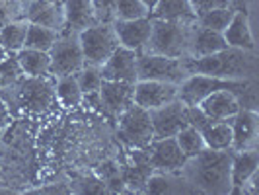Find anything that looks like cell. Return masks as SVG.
Segmentation results:
<instances>
[{"label": "cell", "instance_id": "6da1fadb", "mask_svg": "<svg viewBox=\"0 0 259 195\" xmlns=\"http://www.w3.org/2000/svg\"><path fill=\"white\" fill-rule=\"evenodd\" d=\"M185 68L189 74H207L228 80H255L257 57L255 51L226 47L207 57L185 59Z\"/></svg>", "mask_w": 259, "mask_h": 195}, {"label": "cell", "instance_id": "7a4b0ae2", "mask_svg": "<svg viewBox=\"0 0 259 195\" xmlns=\"http://www.w3.org/2000/svg\"><path fill=\"white\" fill-rule=\"evenodd\" d=\"M230 160L232 150L205 148L193 158H187L182 172H185L187 182L205 193H230Z\"/></svg>", "mask_w": 259, "mask_h": 195}, {"label": "cell", "instance_id": "3957f363", "mask_svg": "<svg viewBox=\"0 0 259 195\" xmlns=\"http://www.w3.org/2000/svg\"><path fill=\"white\" fill-rule=\"evenodd\" d=\"M150 20H152L150 37L141 53L164 55V57H171V59H187L189 31H191L195 20L193 22L160 20V18H150Z\"/></svg>", "mask_w": 259, "mask_h": 195}, {"label": "cell", "instance_id": "277c9868", "mask_svg": "<svg viewBox=\"0 0 259 195\" xmlns=\"http://www.w3.org/2000/svg\"><path fill=\"white\" fill-rule=\"evenodd\" d=\"M78 41L84 55V65L100 66L111 57L119 47V39L113 29V24H94L78 33Z\"/></svg>", "mask_w": 259, "mask_h": 195}, {"label": "cell", "instance_id": "5b68a950", "mask_svg": "<svg viewBox=\"0 0 259 195\" xmlns=\"http://www.w3.org/2000/svg\"><path fill=\"white\" fill-rule=\"evenodd\" d=\"M187 76L189 72L185 68V59H171L150 53L137 55V80H158L180 86Z\"/></svg>", "mask_w": 259, "mask_h": 195}, {"label": "cell", "instance_id": "8992f818", "mask_svg": "<svg viewBox=\"0 0 259 195\" xmlns=\"http://www.w3.org/2000/svg\"><path fill=\"white\" fill-rule=\"evenodd\" d=\"M49 76H72L84 66V55L78 41V33H61L49 49Z\"/></svg>", "mask_w": 259, "mask_h": 195}, {"label": "cell", "instance_id": "52a82bcc", "mask_svg": "<svg viewBox=\"0 0 259 195\" xmlns=\"http://www.w3.org/2000/svg\"><path fill=\"white\" fill-rule=\"evenodd\" d=\"M10 88L16 90V104L35 113L51 109V105L57 102L55 84H51L47 76H22Z\"/></svg>", "mask_w": 259, "mask_h": 195}, {"label": "cell", "instance_id": "ba28073f", "mask_svg": "<svg viewBox=\"0 0 259 195\" xmlns=\"http://www.w3.org/2000/svg\"><path fill=\"white\" fill-rule=\"evenodd\" d=\"M119 137L133 148H146L154 141L150 113L135 102L119 115Z\"/></svg>", "mask_w": 259, "mask_h": 195}, {"label": "cell", "instance_id": "9c48e42d", "mask_svg": "<svg viewBox=\"0 0 259 195\" xmlns=\"http://www.w3.org/2000/svg\"><path fill=\"white\" fill-rule=\"evenodd\" d=\"M148 113H150V121H152L154 139L176 137L180 131L189 125L187 105L183 104L180 98H176L174 102L162 105V107H156Z\"/></svg>", "mask_w": 259, "mask_h": 195}, {"label": "cell", "instance_id": "30bf717a", "mask_svg": "<svg viewBox=\"0 0 259 195\" xmlns=\"http://www.w3.org/2000/svg\"><path fill=\"white\" fill-rule=\"evenodd\" d=\"M178 98V84L158 82V80H137L133 86V102L152 111L156 107L169 104Z\"/></svg>", "mask_w": 259, "mask_h": 195}, {"label": "cell", "instance_id": "8fae6325", "mask_svg": "<svg viewBox=\"0 0 259 195\" xmlns=\"http://www.w3.org/2000/svg\"><path fill=\"white\" fill-rule=\"evenodd\" d=\"M150 166L152 170H160V172H168V174H176L182 172L187 158L183 156L182 148L176 143V137H166V139H154L150 143Z\"/></svg>", "mask_w": 259, "mask_h": 195}, {"label": "cell", "instance_id": "7c38bea8", "mask_svg": "<svg viewBox=\"0 0 259 195\" xmlns=\"http://www.w3.org/2000/svg\"><path fill=\"white\" fill-rule=\"evenodd\" d=\"M137 55L139 53L127 49V47H117L111 53V57L100 66V74L104 80H117V82H137Z\"/></svg>", "mask_w": 259, "mask_h": 195}, {"label": "cell", "instance_id": "4fadbf2b", "mask_svg": "<svg viewBox=\"0 0 259 195\" xmlns=\"http://www.w3.org/2000/svg\"><path fill=\"white\" fill-rule=\"evenodd\" d=\"M232 127V150L255 148L259 129V115L255 109L240 107V111L230 121Z\"/></svg>", "mask_w": 259, "mask_h": 195}, {"label": "cell", "instance_id": "5bb4252c", "mask_svg": "<svg viewBox=\"0 0 259 195\" xmlns=\"http://www.w3.org/2000/svg\"><path fill=\"white\" fill-rule=\"evenodd\" d=\"M113 29H115L121 47H127V49L141 53L144 49L148 37H150L152 20H150V16L137 18V20H115Z\"/></svg>", "mask_w": 259, "mask_h": 195}, {"label": "cell", "instance_id": "9a60e30c", "mask_svg": "<svg viewBox=\"0 0 259 195\" xmlns=\"http://www.w3.org/2000/svg\"><path fill=\"white\" fill-rule=\"evenodd\" d=\"M133 86L131 82H117V80H102L100 86V100L102 109L109 115L119 117L131 104H133Z\"/></svg>", "mask_w": 259, "mask_h": 195}, {"label": "cell", "instance_id": "2e32d148", "mask_svg": "<svg viewBox=\"0 0 259 195\" xmlns=\"http://www.w3.org/2000/svg\"><path fill=\"white\" fill-rule=\"evenodd\" d=\"M226 41L222 37V33L212 31L207 27L199 26L197 20L191 26L189 31V43H187V59H197V57H207L212 53H219L226 49Z\"/></svg>", "mask_w": 259, "mask_h": 195}, {"label": "cell", "instance_id": "e0dca14e", "mask_svg": "<svg viewBox=\"0 0 259 195\" xmlns=\"http://www.w3.org/2000/svg\"><path fill=\"white\" fill-rule=\"evenodd\" d=\"M98 24L90 0H65L63 2V29L61 33H80L82 29Z\"/></svg>", "mask_w": 259, "mask_h": 195}, {"label": "cell", "instance_id": "ac0fdd59", "mask_svg": "<svg viewBox=\"0 0 259 195\" xmlns=\"http://www.w3.org/2000/svg\"><path fill=\"white\" fill-rule=\"evenodd\" d=\"M199 107L210 121H232V117L240 111V102L232 90H217L207 96Z\"/></svg>", "mask_w": 259, "mask_h": 195}, {"label": "cell", "instance_id": "d6986e66", "mask_svg": "<svg viewBox=\"0 0 259 195\" xmlns=\"http://www.w3.org/2000/svg\"><path fill=\"white\" fill-rule=\"evenodd\" d=\"M257 168H259L257 148L232 150V160H230L232 191H240L253 176H257Z\"/></svg>", "mask_w": 259, "mask_h": 195}, {"label": "cell", "instance_id": "ffe728a7", "mask_svg": "<svg viewBox=\"0 0 259 195\" xmlns=\"http://www.w3.org/2000/svg\"><path fill=\"white\" fill-rule=\"evenodd\" d=\"M26 20L29 24L63 29V2L61 0H31L26 8Z\"/></svg>", "mask_w": 259, "mask_h": 195}, {"label": "cell", "instance_id": "44dd1931", "mask_svg": "<svg viewBox=\"0 0 259 195\" xmlns=\"http://www.w3.org/2000/svg\"><path fill=\"white\" fill-rule=\"evenodd\" d=\"M222 37L228 47H238L246 51H255V39L249 26V14L234 10V16L228 27L222 31Z\"/></svg>", "mask_w": 259, "mask_h": 195}, {"label": "cell", "instance_id": "7402d4cb", "mask_svg": "<svg viewBox=\"0 0 259 195\" xmlns=\"http://www.w3.org/2000/svg\"><path fill=\"white\" fill-rule=\"evenodd\" d=\"M16 59L20 63V68L24 72V76H49V53L39 51V49H29L22 47L16 53Z\"/></svg>", "mask_w": 259, "mask_h": 195}, {"label": "cell", "instance_id": "603a6c76", "mask_svg": "<svg viewBox=\"0 0 259 195\" xmlns=\"http://www.w3.org/2000/svg\"><path fill=\"white\" fill-rule=\"evenodd\" d=\"M207 148L212 150H232V127L230 121H210L201 129Z\"/></svg>", "mask_w": 259, "mask_h": 195}, {"label": "cell", "instance_id": "cb8c5ba5", "mask_svg": "<svg viewBox=\"0 0 259 195\" xmlns=\"http://www.w3.org/2000/svg\"><path fill=\"white\" fill-rule=\"evenodd\" d=\"M150 18L182 20V22H193V20H197L189 0H158L154 10L150 12Z\"/></svg>", "mask_w": 259, "mask_h": 195}, {"label": "cell", "instance_id": "d4e9b609", "mask_svg": "<svg viewBox=\"0 0 259 195\" xmlns=\"http://www.w3.org/2000/svg\"><path fill=\"white\" fill-rule=\"evenodd\" d=\"M59 35H61V31H57V29L39 26V24H29V22H27V31H26V39H24V47L49 53V49L53 47V43L59 39Z\"/></svg>", "mask_w": 259, "mask_h": 195}, {"label": "cell", "instance_id": "484cf974", "mask_svg": "<svg viewBox=\"0 0 259 195\" xmlns=\"http://www.w3.org/2000/svg\"><path fill=\"white\" fill-rule=\"evenodd\" d=\"M27 31V20H14L0 26V45L6 53H18L24 47V39Z\"/></svg>", "mask_w": 259, "mask_h": 195}, {"label": "cell", "instance_id": "4316f807", "mask_svg": "<svg viewBox=\"0 0 259 195\" xmlns=\"http://www.w3.org/2000/svg\"><path fill=\"white\" fill-rule=\"evenodd\" d=\"M82 90L78 86L76 76H61L55 82V98L63 107H76L82 104Z\"/></svg>", "mask_w": 259, "mask_h": 195}, {"label": "cell", "instance_id": "83f0119b", "mask_svg": "<svg viewBox=\"0 0 259 195\" xmlns=\"http://www.w3.org/2000/svg\"><path fill=\"white\" fill-rule=\"evenodd\" d=\"M176 143H178V146L182 148V152L185 158H193V156H197L201 150L207 148V146H205V141H203L201 131L191 127V125H187L185 129H182L178 135H176Z\"/></svg>", "mask_w": 259, "mask_h": 195}, {"label": "cell", "instance_id": "f1b7e54d", "mask_svg": "<svg viewBox=\"0 0 259 195\" xmlns=\"http://www.w3.org/2000/svg\"><path fill=\"white\" fill-rule=\"evenodd\" d=\"M232 16H234V8H230V6L212 8V10H208V12L197 16V24L203 27H207V29H212V31L222 33V31L228 27L230 20H232Z\"/></svg>", "mask_w": 259, "mask_h": 195}, {"label": "cell", "instance_id": "f546056e", "mask_svg": "<svg viewBox=\"0 0 259 195\" xmlns=\"http://www.w3.org/2000/svg\"><path fill=\"white\" fill-rule=\"evenodd\" d=\"M22 76H24V72H22L20 63L16 59V53H8L0 61V90L14 86Z\"/></svg>", "mask_w": 259, "mask_h": 195}, {"label": "cell", "instance_id": "4dcf8cb0", "mask_svg": "<svg viewBox=\"0 0 259 195\" xmlns=\"http://www.w3.org/2000/svg\"><path fill=\"white\" fill-rule=\"evenodd\" d=\"M146 16H150V10L146 8L143 0H117L115 20H137Z\"/></svg>", "mask_w": 259, "mask_h": 195}, {"label": "cell", "instance_id": "1f68e13d", "mask_svg": "<svg viewBox=\"0 0 259 195\" xmlns=\"http://www.w3.org/2000/svg\"><path fill=\"white\" fill-rule=\"evenodd\" d=\"M76 82L80 86L82 94H92V92H98L100 86H102V74H100V68L98 66H90V65H84L76 74Z\"/></svg>", "mask_w": 259, "mask_h": 195}, {"label": "cell", "instance_id": "d6a6232c", "mask_svg": "<svg viewBox=\"0 0 259 195\" xmlns=\"http://www.w3.org/2000/svg\"><path fill=\"white\" fill-rule=\"evenodd\" d=\"M94 16L100 24H113L117 0H90Z\"/></svg>", "mask_w": 259, "mask_h": 195}, {"label": "cell", "instance_id": "836d02e7", "mask_svg": "<svg viewBox=\"0 0 259 195\" xmlns=\"http://www.w3.org/2000/svg\"><path fill=\"white\" fill-rule=\"evenodd\" d=\"M171 189V182L166 174H154L146 180V191L150 193H166Z\"/></svg>", "mask_w": 259, "mask_h": 195}, {"label": "cell", "instance_id": "e575fe53", "mask_svg": "<svg viewBox=\"0 0 259 195\" xmlns=\"http://www.w3.org/2000/svg\"><path fill=\"white\" fill-rule=\"evenodd\" d=\"M189 4H191V8H193L195 18H197V16H201V14L208 12V10H212V8H224V6H230V2H228V0H189ZM230 8H232V6H230Z\"/></svg>", "mask_w": 259, "mask_h": 195}, {"label": "cell", "instance_id": "d590c367", "mask_svg": "<svg viewBox=\"0 0 259 195\" xmlns=\"http://www.w3.org/2000/svg\"><path fill=\"white\" fill-rule=\"evenodd\" d=\"M228 2H230V6H232L234 10L249 14V2H251V0H228Z\"/></svg>", "mask_w": 259, "mask_h": 195}, {"label": "cell", "instance_id": "8d00e7d4", "mask_svg": "<svg viewBox=\"0 0 259 195\" xmlns=\"http://www.w3.org/2000/svg\"><path fill=\"white\" fill-rule=\"evenodd\" d=\"M4 119H6V105L0 102V127L4 125Z\"/></svg>", "mask_w": 259, "mask_h": 195}, {"label": "cell", "instance_id": "74e56055", "mask_svg": "<svg viewBox=\"0 0 259 195\" xmlns=\"http://www.w3.org/2000/svg\"><path fill=\"white\" fill-rule=\"evenodd\" d=\"M143 2H144V4H146V8H148L150 12L154 10V6H156V4H158V0H143Z\"/></svg>", "mask_w": 259, "mask_h": 195}, {"label": "cell", "instance_id": "f35d334b", "mask_svg": "<svg viewBox=\"0 0 259 195\" xmlns=\"http://www.w3.org/2000/svg\"><path fill=\"white\" fill-rule=\"evenodd\" d=\"M6 55H8V53H6V49H4V47H2V45H0V61H2V59H4V57H6Z\"/></svg>", "mask_w": 259, "mask_h": 195}, {"label": "cell", "instance_id": "ab89813d", "mask_svg": "<svg viewBox=\"0 0 259 195\" xmlns=\"http://www.w3.org/2000/svg\"><path fill=\"white\" fill-rule=\"evenodd\" d=\"M61 2H65V0H61Z\"/></svg>", "mask_w": 259, "mask_h": 195}]
</instances>
